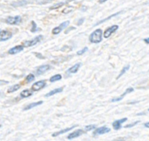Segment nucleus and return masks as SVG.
<instances>
[{
	"label": "nucleus",
	"instance_id": "nucleus-1",
	"mask_svg": "<svg viewBox=\"0 0 149 141\" xmlns=\"http://www.w3.org/2000/svg\"><path fill=\"white\" fill-rule=\"evenodd\" d=\"M102 36H103V31L100 28L96 29L90 36V42L94 44L100 43L102 41Z\"/></svg>",
	"mask_w": 149,
	"mask_h": 141
},
{
	"label": "nucleus",
	"instance_id": "nucleus-2",
	"mask_svg": "<svg viewBox=\"0 0 149 141\" xmlns=\"http://www.w3.org/2000/svg\"><path fill=\"white\" fill-rule=\"evenodd\" d=\"M69 23H70L69 20H66V21H65V22H63V23H61V24H60L58 27H55L52 29V34H55V35L58 34V33H61V32L62 31L63 29H65V28H66L67 26L69 25Z\"/></svg>",
	"mask_w": 149,
	"mask_h": 141
},
{
	"label": "nucleus",
	"instance_id": "nucleus-3",
	"mask_svg": "<svg viewBox=\"0 0 149 141\" xmlns=\"http://www.w3.org/2000/svg\"><path fill=\"white\" fill-rule=\"evenodd\" d=\"M42 38H43V36H42V35H39V36H36L35 38H33V39H31V40L26 41V42H24L23 45H24L25 47L34 46V45H36L37 43H39V42H41V40L42 39Z\"/></svg>",
	"mask_w": 149,
	"mask_h": 141
},
{
	"label": "nucleus",
	"instance_id": "nucleus-4",
	"mask_svg": "<svg viewBox=\"0 0 149 141\" xmlns=\"http://www.w3.org/2000/svg\"><path fill=\"white\" fill-rule=\"evenodd\" d=\"M22 19L20 16L17 15L15 17H8L6 19V23L10 25H18L21 22Z\"/></svg>",
	"mask_w": 149,
	"mask_h": 141
},
{
	"label": "nucleus",
	"instance_id": "nucleus-5",
	"mask_svg": "<svg viewBox=\"0 0 149 141\" xmlns=\"http://www.w3.org/2000/svg\"><path fill=\"white\" fill-rule=\"evenodd\" d=\"M12 36H13V33L11 32L6 30L0 31V42L8 40V39H11Z\"/></svg>",
	"mask_w": 149,
	"mask_h": 141
},
{
	"label": "nucleus",
	"instance_id": "nucleus-6",
	"mask_svg": "<svg viewBox=\"0 0 149 141\" xmlns=\"http://www.w3.org/2000/svg\"><path fill=\"white\" fill-rule=\"evenodd\" d=\"M45 86H46V81H45V80H41V81L35 82L34 84L32 85L31 89L33 91L36 92V91H39V90H42V89H43Z\"/></svg>",
	"mask_w": 149,
	"mask_h": 141
},
{
	"label": "nucleus",
	"instance_id": "nucleus-7",
	"mask_svg": "<svg viewBox=\"0 0 149 141\" xmlns=\"http://www.w3.org/2000/svg\"><path fill=\"white\" fill-rule=\"evenodd\" d=\"M118 28H119V26H117V25H114V26H111V27L108 28L105 31L104 33H103L104 38H106V39L109 38V36H111V35L112 33L116 32V31L118 30Z\"/></svg>",
	"mask_w": 149,
	"mask_h": 141
},
{
	"label": "nucleus",
	"instance_id": "nucleus-8",
	"mask_svg": "<svg viewBox=\"0 0 149 141\" xmlns=\"http://www.w3.org/2000/svg\"><path fill=\"white\" fill-rule=\"evenodd\" d=\"M127 120V118H123V119H119V120H116L113 122L112 125H113V127L115 130H119L122 127V124L123 123H125L126 121Z\"/></svg>",
	"mask_w": 149,
	"mask_h": 141
},
{
	"label": "nucleus",
	"instance_id": "nucleus-9",
	"mask_svg": "<svg viewBox=\"0 0 149 141\" xmlns=\"http://www.w3.org/2000/svg\"><path fill=\"white\" fill-rule=\"evenodd\" d=\"M110 131V128L107 127V126H101V127L97 128V129L94 132V135H103V134L108 133V132H109Z\"/></svg>",
	"mask_w": 149,
	"mask_h": 141
},
{
	"label": "nucleus",
	"instance_id": "nucleus-10",
	"mask_svg": "<svg viewBox=\"0 0 149 141\" xmlns=\"http://www.w3.org/2000/svg\"><path fill=\"white\" fill-rule=\"evenodd\" d=\"M50 69L51 66L49 65H42L37 68V70H36V74L38 75H42V74H45V73L49 71Z\"/></svg>",
	"mask_w": 149,
	"mask_h": 141
},
{
	"label": "nucleus",
	"instance_id": "nucleus-11",
	"mask_svg": "<svg viewBox=\"0 0 149 141\" xmlns=\"http://www.w3.org/2000/svg\"><path fill=\"white\" fill-rule=\"evenodd\" d=\"M23 49H24V47L23 45H17V46H15L10 49L8 52L10 55H15V54H17L21 52V51H23Z\"/></svg>",
	"mask_w": 149,
	"mask_h": 141
},
{
	"label": "nucleus",
	"instance_id": "nucleus-12",
	"mask_svg": "<svg viewBox=\"0 0 149 141\" xmlns=\"http://www.w3.org/2000/svg\"><path fill=\"white\" fill-rule=\"evenodd\" d=\"M82 134H84V131L82 129H78L77 131H74V132H71V134L68 135V140H73L74 138H77L78 137L81 136Z\"/></svg>",
	"mask_w": 149,
	"mask_h": 141
},
{
	"label": "nucleus",
	"instance_id": "nucleus-13",
	"mask_svg": "<svg viewBox=\"0 0 149 141\" xmlns=\"http://www.w3.org/2000/svg\"><path fill=\"white\" fill-rule=\"evenodd\" d=\"M134 91V89L132 88V87H129V88H127L126 90V91L125 92L123 93V94H122V95L120 96V97H116V98H113L111 100V102H118V101H120V100H122V99L124 98V97H125L126 94H129V93H131L132 92Z\"/></svg>",
	"mask_w": 149,
	"mask_h": 141
},
{
	"label": "nucleus",
	"instance_id": "nucleus-14",
	"mask_svg": "<svg viewBox=\"0 0 149 141\" xmlns=\"http://www.w3.org/2000/svg\"><path fill=\"white\" fill-rule=\"evenodd\" d=\"M81 64L79 63L75 64V65H73L72 67L68 68V70L67 71V73H68V74H76V73L79 71V68L81 67Z\"/></svg>",
	"mask_w": 149,
	"mask_h": 141
},
{
	"label": "nucleus",
	"instance_id": "nucleus-15",
	"mask_svg": "<svg viewBox=\"0 0 149 141\" xmlns=\"http://www.w3.org/2000/svg\"><path fill=\"white\" fill-rule=\"evenodd\" d=\"M76 126H77V125H75V126H71V127L65 128V129H63V130H61V131H59V132H55V133H53V134H52V137H57V136H58V135H62V134H64V133H65V132H69V131H71V129H74V128H75Z\"/></svg>",
	"mask_w": 149,
	"mask_h": 141
},
{
	"label": "nucleus",
	"instance_id": "nucleus-16",
	"mask_svg": "<svg viewBox=\"0 0 149 141\" xmlns=\"http://www.w3.org/2000/svg\"><path fill=\"white\" fill-rule=\"evenodd\" d=\"M42 103H43V101H39V102H36V103H30V104L28 105V106H26V107L23 108V110H30V109L36 107V106H40V105H42Z\"/></svg>",
	"mask_w": 149,
	"mask_h": 141
},
{
	"label": "nucleus",
	"instance_id": "nucleus-17",
	"mask_svg": "<svg viewBox=\"0 0 149 141\" xmlns=\"http://www.w3.org/2000/svg\"><path fill=\"white\" fill-rule=\"evenodd\" d=\"M63 87H58V88L55 89V90H52V91H50L49 92H48L47 94H45V97H50V96L54 95V94H58V93L61 92L63 91Z\"/></svg>",
	"mask_w": 149,
	"mask_h": 141
},
{
	"label": "nucleus",
	"instance_id": "nucleus-18",
	"mask_svg": "<svg viewBox=\"0 0 149 141\" xmlns=\"http://www.w3.org/2000/svg\"><path fill=\"white\" fill-rule=\"evenodd\" d=\"M32 94H33V92H31L29 90H24L20 93V96L23 98H26V97H29V96L32 95Z\"/></svg>",
	"mask_w": 149,
	"mask_h": 141
},
{
	"label": "nucleus",
	"instance_id": "nucleus-19",
	"mask_svg": "<svg viewBox=\"0 0 149 141\" xmlns=\"http://www.w3.org/2000/svg\"><path fill=\"white\" fill-rule=\"evenodd\" d=\"M20 88V84H14V85L11 86V87H10V88L8 89V90H7V92H8V93L14 92L18 90Z\"/></svg>",
	"mask_w": 149,
	"mask_h": 141
},
{
	"label": "nucleus",
	"instance_id": "nucleus-20",
	"mask_svg": "<svg viewBox=\"0 0 149 141\" xmlns=\"http://www.w3.org/2000/svg\"><path fill=\"white\" fill-rule=\"evenodd\" d=\"M28 1H26V0H21V1H15V2H13V4H12V5H13V7H20V6L26 5Z\"/></svg>",
	"mask_w": 149,
	"mask_h": 141
},
{
	"label": "nucleus",
	"instance_id": "nucleus-21",
	"mask_svg": "<svg viewBox=\"0 0 149 141\" xmlns=\"http://www.w3.org/2000/svg\"><path fill=\"white\" fill-rule=\"evenodd\" d=\"M61 78H62V76H61V74H56V75L52 76L49 78V81H50L51 82H55V81H59Z\"/></svg>",
	"mask_w": 149,
	"mask_h": 141
},
{
	"label": "nucleus",
	"instance_id": "nucleus-22",
	"mask_svg": "<svg viewBox=\"0 0 149 141\" xmlns=\"http://www.w3.org/2000/svg\"><path fill=\"white\" fill-rule=\"evenodd\" d=\"M130 66L129 65H127V66H125V67H124V68H122V71H121V72L119 73V76H117V78H120L121 76H123L124 74H125V73H126L127 71L128 70L130 69Z\"/></svg>",
	"mask_w": 149,
	"mask_h": 141
},
{
	"label": "nucleus",
	"instance_id": "nucleus-23",
	"mask_svg": "<svg viewBox=\"0 0 149 141\" xmlns=\"http://www.w3.org/2000/svg\"><path fill=\"white\" fill-rule=\"evenodd\" d=\"M119 13H115V14H113V15H111L110 16V17H106V18H105V19H103V20H100V22H99V23H96L95 25V26H97V25H100V23H104L105 21H106V20H109V19H111V18H112V17H115V16H116L117 15H119Z\"/></svg>",
	"mask_w": 149,
	"mask_h": 141
},
{
	"label": "nucleus",
	"instance_id": "nucleus-24",
	"mask_svg": "<svg viewBox=\"0 0 149 141\" xmlns=\"http://www.w3.org/2000/svg\"><path fill=\"white\" fill-rule=\"evenodd\" d=\"M64 4H65V3L64 2H60V3H58V4H54L53 6H52L51 7H49V10H55V9H58L60 8L61 7H62V6H63Z\"/></svg>",
	"mask_w": 149,
	"mask_h": 141
},
{
	"label": "nucleus",
	"instance_id": "nucleus-25",
	"mask_svg": "<svg viewBox=\"0 0 149 141\" xmlns=\"http://www.w3.org/2000/svg\"><path fill=\"white\" fill-rule=\"evenodd\" d=\"M31 25H32V28L31 29V31L32 32V33H35V32L37 31L38 30H39V28H38L37 26H36V23H35V21H31Z\"/></svg>",
	"mask_w": 149,
	"mask_h": 141
},
{
	"label": "nucleus",
	"instance_id": "nucleus-26",
	"mask_svg": "<svg viewBox=\"0 0 149 141\" xmlns=\"http://www.w3.org/2000/svg\"><path fill=\"white\" fill-rule=\"evenodd\" d=\"M34 78H35L34 75H33V74H29L27 76H26V82H27V83H30V82H31V81H33Z\"/></svg>",
	"mask_w": 149,
	"mask_h": 141
},
{
	"label": "nucleus",
	"instance_id": "nucleus-27",
	"mask_svg": "<svg viewBox=\"0 0 149 141\" xmlns=\"http://www.w3.org/2000/svg\"><path fill=\"white\" fill-rule=\"evenodd\" d=\"M95 128H96V125L91 124V125H87V126H86L85 127H84V129H85V131L89 132V131L93 130V129H95Z\"/></svg>",
	"mask_w": 149,
	"mask_h": 141
},
{
	"label": "nucleus",
	"instance_id": "nucleus-28",
	"mask_svg": "<svg viewBox=\"0 0 149 141\" xmlns=\"http://www.w3.org/2000/svg\"><path fill=\"white\" fill-rule=\"evenodd\" d=\"M87 50H88V47H86L83 48V49H81V50L78 51L77 54L78 55H83V54H84V53H85V52H87Z\"/></svg>",
	"mask_w": 149,
	"mask_h": 141
},
{
	"label": "nucleus",
	"instance_id": "nucleus-29",
	"mask_svg": "<svg viewBox=\"0 0 149 141\" xmlns=\"http://www.w3.org/2000/svg\"><path fill=\"white\" fill-rule=\"evenodd\" d=\"M138 123H139V121H137V122H134V123L126 125V126H125V128H130V127H132V126H135V125H136V124H138Z\"/></svg>",
	"mask_w": 149,
	"mask_h": 141
},
{
	"label": "nucleus",
	"instance_id": "nucleus-30",
	"mask_svg": "<svg viewBox=\"0 0 149 141\" xmlns=\"http://www.w3.org/2000/svg\"><path fill=\"white\" fill-rule=\"evenodd\" d=\"M9 81H5V80H0V86L4 85V84H8Z\"/></svg>",
	"mask_w": 149,
	"mask_h": 141
},
{
	"label": "nucleus",
	"instance_id": "nucleus-31",
	"mask_svg": "<svg viewBox=\"0 0 149 141\" xmlns=\"http://www.w3.org/2000/svg\"><path fill=\"white\" fill-rule=\"evenodd\" d=\"M84 21V18H81L79 20V23H78V25L79 26H80V25H81L83 23V22Z\"/></svg>",
	"mask_w": 149,
	"mask_h": 141
},
{
	"label": "nucleus",
	"instance_id": "nucleus-32",
	"mask_svg": "<svg viewBox=\"0 0 149 141\" xmlns=\"http://www.w3.org/2000/svg\"><path fill=\"white\" fill-rule=\"evenodd\" d=\"M143 41L146 42V44H149V39H148V38H146V39H143Z\"/></svg>",
	"mask_w": 149,
	"mask_h": 141
},
{
	"label": "nucleus",
	"instance_id": "nucleus-33",
	"mask_svg": "<svg viewBox=\"0 0 149 141\" xmlns=\"http://www.w3.org/2000/svg\"><path fill=\"white\" fill-rule=\"evenodd\" d=\"M144 125H145V126L146 128H148L149 127V123H148V122H146V123Z\"/></svg>",
	"mask_w": 149,
	"mask_h": 141
},
{
	"label": "nucleus",
	"instance_id": "nucleus-34",
	"mask_svg": "<svg viewBox=\"0 0 149 141\" xmlns=\"http://www.w3.org/2000/svg\"><path fill=\"white\" fill-rule=\"evenodd\" d=\"M106 1H108V0H99V2H100V3H104V2H106Z\"/></svg>",
	"mask_w": 149,
	"mask_h": 141
},
{
	"label": "nucleus",
	"instance_id": "nucleus-35",
	"mask_svg": "<svg viewBox=\"0 0 149 141\" xmlns=\"http://www.w3.org/2000/svg\"><path fill=\"white\" fill-rule=\"evenodd\" d=\"M74 28L71 27V29H70V30H71V29H74ZM68 31H65V33H68Z\"/></svg>",
	"mask_w": 149,
	"mask_h": 141
},
{
	"label": "nucleus",
	"instance_id": "nucleus-36",
	"mask_svg": "<svg viewBox=\"0 0 149 141\" xmlns=\"http://www.w3.org/2000/svg\"><path fill=\"white\" fill-rule=\"evenodd\" d=\"M73 1V0H68V1H67V2H69V1Z\"/></svg>",
	"mask_w": 149,
	"mask_h": 141
},
{
	"label": "nucleus",
	"instance_id": "nucleus-37",
	"mask_svg": "<svg viewBox=\"0 0 149 141\" xmlns=\"http://www.w3.org/2000/svg\"><path fill=\"white\" fill-rule=\"evenodd\" d=\"M1 125H0V128H1Z\"/></svg>",
	"mask_w": 149,
	"mask_h": 141
}]
</instances>
